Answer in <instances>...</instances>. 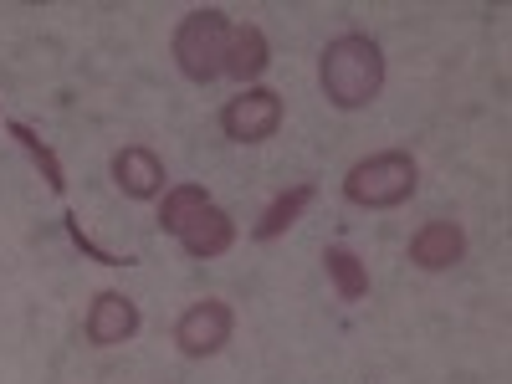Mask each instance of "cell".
<instances>
[{
	"instance_id": "cell-1",
	"label": "cell",
	"mask_w": 512,
	"mask_h": 384,
	"mask_svg": "<svg viewBox=\"0 0 512 384\" xmlns=\"http://www.w3.org/2000/svg\"><path fill=\"white\" fill-rule=\"evenodd\" d=\"M318 77H323V93H328L333 108H344V113L369 108L384 93V52H379V41H369L359 31L328 41Z\"/></svg>"
},
{
	"instance_id": "cell-2",
	"label": "cell",
	"mask_w": 512,
	"mask_h": 384,
	"mask_svg": "<svg viewBox=\"0 0 512 384\" xmlns=\"http://www.w3.org/2000/svg\"><path fill=\"white\" fill-rule=\"evenodd\" d=\"M420 185V164L405 154V149H384V154H369L359 159L349 175H344V195L364 210H390L400 200H410Z\"/></svg>"
},
{
	"instance_id": "cell-3",
	"label": "cell",
	"mask_w": 512,
	"mask_h": 384,
	"mask_svg": "<svg viewBox=\"0 0 512 384\" xmlns=\"http://www.w3.org/2000/svg\"><path fill=\"white\" fill-rule=\"evenodd\" d=\"M175 62L190 82H216L226 72V47H231V21L226 11H190L180 26H175Z\"/></svg>"
},
{
	"instance_id": "cell-4",
	"label": "cell",
	"mask_w": 512,
	"mask_h": 384,
	"mask_svg": "<svg viewBox=\"0 0 512 384\" xmlns=\"http://www.w3.org/2000/svg\"><path fill=\"white\" fill-rule=\"evenodd\" d=\"M221 128L236 144H262L282 128V98L272 88H246L241 98H231L221 108Z\"/></svg>"
},
{
	"instance_id": "cell-5",
	"label": "cell",
	"mask_w": 512,
	"mask_h": 384,
	"mask_svg": "<svg viewBox=\"0 0 512 384\" xmlns=\"http://www.w3.org/2000/svg\"><path fill=\"white\" fill-rule=\"evenodd\" d=\"M231 328H236L231 308L221 303V297H205V303L185 308V318L175 323V344L190 359H210V354H221L231 344Z\"/></svg>"
},
{
	"instance_id": "cell-6",
	"label": "cell",
	"mask_w": 512,
	"mask_h": 384,
	"mask_svg": "<svg viewBox=\"0 0 512 384\" xmlns=\"http://www.w3.org/2000/svg\"><path fill=\"white\" fill-rule=\"evenodd\" d=\"M139 333V303L123 292H98L88 308V338L98 349H118Z\"/></svg>"
},
{
	"instance_id": "cell-7",
	"label": "cell",
	"mask_w": 512,
	"mask_h": 384,
	"mask_svg": "<svg viewBox=\"0 0 512 384\" xmlns=\"http://www.w3.org/2000/svg\"><path fill=\"white\" fill-rule=\"evenodd\" d=\"M113 185H118L128 200H154V195H164V164H159V154L144 149V144L118 149V154H113Z\"/></svg>"
},
{
	"instance_id": "cell-8",
	"label": "cell",
	"mask_w": 512,
	"mask_h": 384,
	"mask_svg": "<svg viewBox=\"0 0 512 384\" xmlns=\"http://www.w3.org/2000/svg\"><path fill=\"white\" fill-rule=\"evenodd\" d=\"M466 256V231L456 221H425L415 236H410V262L425 267V272H446Z\"/></svg>"
},
{
	"instance_id": "cell-9",
	"label": "cell",
	"mask_w": 512,
	"mask_h": 384,
	"mask_svg": "<svg viewBox=\"0 0 512 384\" xmlns=\"http://www.w3.org/2000/svg\"><path fill=\"white\" fill-rule=\"evenodd\" d=\"M231 241H236V221L226 216L221 205H205L200 216H195V221L180 231V246H185L190 256H200V262H205V256H221V251H231Z\"/></svg>"
},
{
	"instance_id": "cell-10",
	"label": "cell",
	"mask_w": 512,
	"mask_h": 384,
	"mask_svg": "<svg viewBox=\"0 0 512 384\" xmlns=\"http://www.w3.org/2000/svg\"><path fill=\"white\" fill-rule=\"evenodd\" d=\"M272 62V47H267V31L262 26H231V47H226V72L236 82H251L262 77Z\"/></svg>"
},
{
	"instance_id": "cell-11",
	"label": "cell",
	"mask_w": 512,
	"mask_h": 384,
	"mask_svg": "<svg viewBox=\"0 0 512 384\" xmlns=\"http://www.w3.org/2000/svg\"><path fill=\"white\" fill-rule=\"evenodd\" d=\"M313 195H318L313 185H292V190H282V195L262 210V216H256L251 236H256V241H277V236H282V231H287V226H292L297 216H303L308 205H313Z\"/></svg>"
},
{
	"instance_id": "cell-12",
	"label": "cell",
	"mask_w": 512,
	"mask_h": 384,
	"mask_svg": "<svg viewBox=\"0 0 512 384\" xmlns=\"http://www.w3.org/2000/svg\"><path fill=\"white\" fill-rule=\"evenodd\" d=\"M323 267H328V277H333V287H338V297H344V303H359V297H369V272H364V262H359L349 246H328V251H323Z\"/></svg>"
},
{
	"instance_id": "cell-13",
	"label": "cell",
	"mask_w": 512,
	"mask_h": 384,
	"mask_svg": "<svg viewBox=\"0 0 512 384\" xmlns=\"http://www.w3.org/2000/svg\"><path fill=\"white\" fill-rule=\"evenodd\" d=\"M210 205V195L200 190V185H175V190H164V205H159V231H169V236H180L200 210Z\"/></svg>"
},
{
	"instance_id": "cell-14",
	"label": "cell",
	"mask_w": 512,
	"mask_h": 384,
	"mask_svg": "<svg viewBox=\"0 0 512 384\" xmlns=\"http://www.w3.org/2000/svg\"><path fill=\"white\" fill-rule=\"evenodd\" d=\"M6 128H11V139H16V144H21V149L31 154V164L41 169V180L52 185V195H62V190H67V175H62V164H57V154H52L47 144H41V139L31 134L26 123H6Z\"/></svg>"
}]
</instances>
